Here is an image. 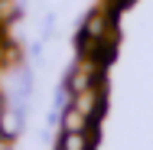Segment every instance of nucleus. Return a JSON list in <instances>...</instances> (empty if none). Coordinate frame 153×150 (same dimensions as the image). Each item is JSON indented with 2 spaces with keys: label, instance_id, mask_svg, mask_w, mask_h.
<instances>
[{
  "label": "nucleus",
  "instance_id": "nucleus-1",
  "mask_svg": "<svg viewBox=\"0 0 153 150\" xmlns=\"http://www.w3.org/2000/svg\"><path fill=\"white\" fill-rule=\"evenodd\" d=\"M104 101H108V85H104V78H101V82H94L91 88L72 95V101H68V104H72L75 111H82L88 121H94V118H101V114H104Z\"/></svg>",
  "mask_w": 153,
  "mask_h": 150
},
{
  "label": "nucleus",
  "instance_id": "nucleus-3",
  "mask_svg": "<svg viewBox=\"0 0 153 150\" xmlns=\"http://www.w3.org/2000/svg\"><path fill=\"white\" fill-rule=\"evenodd\" d=\"M59 150H91V137L85 131H62Z\"/></svg>",
  "mask_w": 153,
  "mask_h": 150
},
{
  "label": "nucleus",
  "instance_id": "nucleus-5",
  "mask_svg": "<svg viewBox=\"0 0 153 150\" xmlns=\"http://www.w3.org/2000/svg\"><path fill=\"white\" fill-rule=\"evenodd\" d=\"M20 10H23V0H0V26L20 20Z\"/></svg>",
  "mask_w": 153,
  "mask_h": 150
},
{
  "label": "nucleus",
  "instance_id": "nucleus-4",
  "mask_svg": "<svg viewBox=\"0 0 153 150\" xmlns=\"http://www.w3.org/2000/svg\"><path fill=\"white\" fill-rule=\"evenodd\" d=\"M0 131H3V137H7V140H13V137L20 134V114H16V108H13V104L3 111V118H0Z\"/></svg>",
  "mask_w": 153,
  "mask_h": 150
},
{
  "label": "nucleus",
  "instance_id": "nucleus-2",
  "mask_svg": "<svg viewBox=\"0 0 153 150\" xmlns=\"http://www.w3.org/2000/svg\"><path fill=\"white\" fill-rule=\"evenodd\" d=\"M88 124H91V121L85 118L82 111H75L72 104L62 108V131H85V134H88Z\"/></svg>",
  "mask_w": 153,
  "mask_h": 150
}]
</instances>
